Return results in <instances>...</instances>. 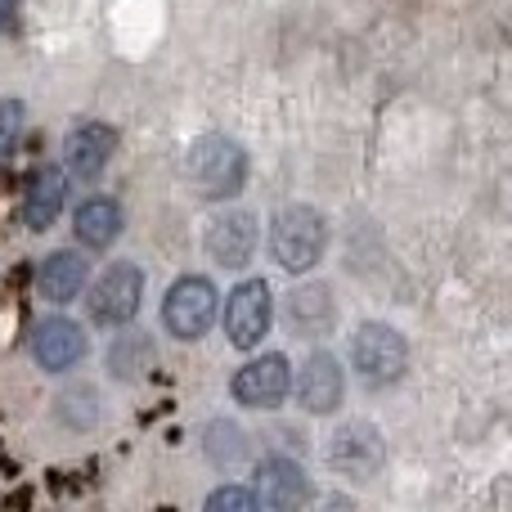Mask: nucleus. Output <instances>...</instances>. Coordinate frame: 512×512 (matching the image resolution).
<instances>
[{
	"instance_id": "1",
	"label": "nucleus",
	"mask_w": 512,
	"mask_h": 512,
	"mask_svg": "<svg viewBox=\"0 0 512 512\" xmlns=\"http://www.w3.org/2000/svg\"><path fill=\"white\" fill-rule=\"evenodd\" d=\"M185 171H189V185L198 189V198L225 203V198L243 194V185H248V153H243L239 140L212 131L189 144Z\"/></svg>"
},
{
	"instance_id": "2",
	"label": "nucleus",
	"mask_w": 512,
	"mask_h": 512,
	"mask_svg": "<svg viewBox=\"0 0 512 512\" xmlns=\"http://www.w3.org/2000/svg\"><path fill=\"white\" fill-rule=\"evenodd\" d=\"M328 248V221L319 207L310 203H288L270 216V256L279 261V270L306 274L324 261Z\"/></svg>"
},
{
	"instance_id": "18",
	"label": "nucleus",
	"mask_w": 512,
	"mask_h": 512,
	"mask_svg": "<svg viewBox=\"0 0 512 512\" xmlns=\"http://www.w3.org/2000/svg\"><path fill=\"white\" fill-rule=\"evenodd\" d=\"M104 364H108V378H117V382H140L144 373L158 364V351H153V337L149 333H140V328H131V324H122V333L108 342V355H104Z\"/></svg>"
},
{
	"instance_id": "11",
	"label": "nucleus",
	"mask_w": 512,
	"mask_h": 512,
	"mask_svg": "<svg viewBox=\"0 0 512 512\" xmlns=\"http://www.w3.org/2000/svg\"><path fill=\"white\" fill-rule=\"evenodd\" d=\"M252 490L265 508H301L315 495L306 468L297 459H288V454H265L252 472Z\"/></svg>"
},
{
	"instance_id": "16",
	"label": "nucleus",
	"mask_w": 512,
	"mask_h": 512,
	"mask_svg": "<svg viewBox=\"0 0 512 512\" xmlns=\"http://www.w3.org/2000/svg\"><path fill=\"white\" fill-rule=\"evenodd\" d=\"M63 203H68V171L36 167L23 194V225L32 234H45L63 216Z\"/></svg>"
},
{
	"instance_id": "10",
	"label": "nucleus",
	"mask_w": 512,
	"mask_h": 512,
	"mask_svg": "<svg viewBox=\"0 0 512 512\" xmlns=\"http://www.w3.org/2000/svg\"><path fill=\"white\" fill-rule=\"evenodd\" d=\"M86 351H90L86 333H81V324L68 315H50L32 328V360L41 364L45 373L77 369V364L86 360Z\"/></svg>"
},
{
	"instance_id": "19",
	"label": "nucleus",
	"mask_w": 512,
	"mask_h": 512,
	"mask_svg": "<svg viewBox=\"0 0 512 512\" xmlns=\"http://www.w3.org/2000/svg\"><path fill=\"white\" fill-rule=\"evenodd\" d=\"M248 432H243L234 418H212L207 423V432H203V454H207V463L212 468H239L243 459H248Z\"/></svg>"
},
{
	"instance_id": "21",
	"label": "nucleus",
	"mask_w": 512,
	"mask_h": 512,
	"mask_svg": "<svg viewBox=\"0 0 512 512\" xmlns=\"http://www.w3.org/2000/svg\"><path fill=\"white\" fill-rule=\"evenodd\" d=\"M23 126H27V108L23 99H0V162L18 149L23 140Z\"/></svg>"
},
{
	"instance_id": "20",
	"label": "nucleus",
	"mask_w": 512,
	"mask_h": 512,
	"mask_svg": "<svg viewBox=\"0 0 512 512\" xmlns=\"http://www.w3.org/2000/svg\"><path fill=\"white\" fill-rule=\"evenodd\" d=\"M59 418L72 427V432H81V427H95L99 423V396H95V387H68L59 396Z\"/></svg>"
},
{
	"instance_id": "15",
	"label": "nucleus",
	"mask_w": 512,
	"mask_h": 512,
	"mask_svg": "<svg viewBox=\"0 0 512 512\" xmlns=\"http://www.w3.org/2000/svg\"><path fill=\"white\" fill-rule=\"evenodd\" d=\"M90 279V261L72 248H59L50 252L41 265H36V297L50 301V306H68V301L81 297Z\"/></svg>"
},
{
	"instance_id": "3",
	"label": "nucleus",
	"mask_w": 512,
	"mask_h": 512,
	"mask_svg": "<svg viewBox=\"0 0 512 512\" xmlns=\"http://www.w3.org/2000/svg\"><path fill=\"white\" fill-rule=\"evenodd\" d=\"M351 369L360 373V382L369 391L396 387L409 369L405 337H400L391 324H382V319H364V324L351 333Z\"/></svg>"
},
{
	"instance_id": "17",
	"label": "nucleus",
	"mask_w": 512,
	"mask_h": 512,
	"mask_svg": "<svg viewBox=\"0 0 512 512\" xmlns=\"http://www.w3.org/2000/svg\"><path fill=\"white\" fill-rule=\"evenodd\" d=\"M72 234H77V243L81 248H90V252L113 248L117 234H122V207H117L113 198H104V194L86 198V203L72 212Z\"/></svg>"
},
{
	"instance_id": "22",
	"label": "nucleus",
	"mask_w": 512,
	"mask_h": 512,
	"mask_svg": "<svg viewBox=\"0 0 512 512\" xmlns=\"http://www.w3.org/2000/svg\"><path fill=\"white\" fill-rule=\"evenodd\" d=\"M256 508H261V499L248 486H221L207 495V512H256Z\"/></svg>"
},
{
	"instance_id": "9",
	"label": "nucleus",
	"mask_w": 512,
	"mask_h": 512,
	"mask_svg": "<svg viewBox=\"0 0 512 512\" xmlns=\"http://www.w3.org/2000/svg\"><path fill=\"white\" fill-rule=\"evenodd\" d=\"M256 243H261V225H256V216L243 212V207L216 212L203 234L207 256H212L216 265H225V270H243L256 256Z\"/></svg>"
},
{
	"instance_id": "12",
	"label": "nucleus",
	"mask_w": 512,
	"mask_h": 512,
	"mask_svg": "<svg viewBox=\"0 0 512 512\" xmlns=\"http://www.w3.org/2000/svg\"><path fill=\"white\" fill-rule=\"evenodd\" d=\"M346 400V369L337 364L333 351H315L306 355L297 373V405L306 414H337Z\"/></svg>"
},
{
	"instance_id": "23",
	"label": "nucleus",
	"mask_w": 512,
	"mask_h": 512,
	"mask_svg": "<svg viewBox=\"0 0 512 512\" xmlns=\"http://www.w3.org/2000/svg\"><path fill=\"white\" fill-rule=\"evenodd\" d=\"M18 18V0H0V32H9Z\"/></svg>"
},
{
	"instance_id": "8",
	"label": "nucleus",
	"mask_w": 512,
	"mask_h": 512,
	"mask_svg": "<svg viewBox=\"0 0 512 512\" xmlns=\"http://www.w3.org/2000/svg\"><path fill=\"white\" fill-rule=\"evenodd\" d=\"M288 391H292V364L279 351L252 355L230 382L234 405H243V409H279L288 400Z\"/></svg>"
},
{
	"instance_id": "13",
	"label": "nucleus",
	"mask_w": 512,
	"mask_h": 512,
	"mask_svg": "<svg viewBox=\"0 0 512 512\" xmlns=\"http://www.w3.org/2000/svg\"><path fill=\"white\" fill-rule=\"evenodd\" d=\"M117 153V131L104 122H81L68 131V140H63V162H68V176L81 180V185H90V180H99L108 171V162H113Z\"/></svg>"
},
{
	"instance_id": "7",
	"label": "nucleus",
	"mask_w": 512,
	"mask_h": 512,
	"mask_svg": "<svg viewBox=\"0 0 512 512\" xmlns=\"http://www.w3.org/2000/svg\"><path fill=\"white\" fill-rule=\"evenodd\" d=\"M274 324V292L265 279H243L239 288L225 297V337L239 351H256L261 337Z\"/></svg>"
},
{
	"instance_id": "4",
	"label": "nucleus",
	"mask_w": 512,
	"mask_h": 512,
	"mask_svg": "<svg viewBox=\"0 0 512 512\" xmlns=\"http://www.w3.org/2000/svg\"><path fill=\"white\" fill-rule=\"evenodd\" d=\"M216 310H221L216 283L207 274H180L167 288V297H162V328L176 342H198L216 324Z\"/></svg>"
},
{
	"instance_id": "5",
	"label": "nucleus",
	"mask_w": 512,
	"mask_h": 512,
	"mask_svg": "<svg viewBox=\"0 0 512 512\" xmlns=\"http://www.w3.org/2000/svg\"><path fill=\"white\" fill-rule=\"evenodd\" d=\"M324 463L328 472H337L346 481H373L387 468V441L369 418H351V423L333 427V436L324 445Z\"/></svg>"
},
{
	"instance_id": "6",
	"label": "nucleus",
	"mask_w": 512,
	"mask_h": 512,
	"mask_svg": "<svg viewBox=\"0 0 512 512\" xmlns=\"http://www.w3.org/2000/svg\"><path fill=\"white\" fill-rule=\"evenodd\" d=\"M140 297H144V274L135 261H117L108 265L104 274L95 279L86 297V310H90V324L99 328H122L140 315Z\"/></svg>"
},
{
	"instance_id": "14",
	"label": "nucleus",
	"mask_w": 512,
	"mask_h": 512,
	"mask_svg": "<svg viewBox=\"0 0 512 512\" xmlns=\"http://www.w3.org/2000/svg\"><path fill=\"white\" fill-rule=\"evenodd\" d=\"M288 328L297 337H306V342H315V337L333 333L337 328V292L333 283H301V288L288 292Z\"/></svg>"
}]
</instances>
